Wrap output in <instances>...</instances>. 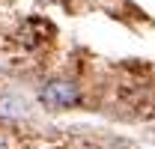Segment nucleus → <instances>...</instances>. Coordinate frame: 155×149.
I'll list each match as a JSON object with an SVG mask.
<instances>
[{"label": "nucleus", "mask_w": 155, "mask_h": 149, "mask_svg": "<svg viewBox=\"0 0 155 149\" xmlns=\"http://www.w3.org/2000/svg\"><path fill=\"white\" fill-rule=\"evenodd\" d=\"M39 98L48 111H66V108L81 104V87L75 81H48L42 87Z\"/></svg>", "instance_id": "f257e3e1"}, {"label": "nucleus", "mask_w": 155, "mask_h": 149, "mask_svg": "<svg viewBox=\"0 0 155 149\" xmlns=\"http://www.w3.org/2000/svg\"><path fill=\"white\" fill-rule=\"evenodd\" d=\"M27 116V101L18 95H0V119H21Z\"/></svg>", "instance_id": "f03ea898"}]
</instances>
